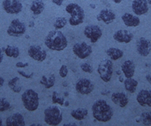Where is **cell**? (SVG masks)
I'll return each instance as SVG.
<instances>
[{"instance_id": "obj_1", "label": "cell", "mask_w": 151, "mask_h": 126, "mask_svg": "<svg viewBox=\"0 0 151 126\" xmlns=\"http://www.w3.org/2000/svg\"><path fill=\"white\" fill-rule=\"evenodd\" d=\"M45 46L51 50L61 51L67 47L68 40L61 31L55 30L50 31L45 39Z\"/></svg>"}, {"instance_id": "obj_2", "label": "cell", "mask_w": 151, "mask_h": 126, "mask_svg": "<svg viewBox=\"0 0 151 126\" xmlns=\"http://www.w3.org/2000/svg\"><path fill=\"white\" fill-rule=\"evenodd\" d=\"M92 110L94 119L99 122H108L113 115L112 107L103 99L97 100L92 105Z\"/></svg>"}, {"instance_id": "obj_3", "label": "cell", "mask_w": 151, "mask_h": 126, "mask_svg": "<svg viewBox=\"0 0 151 126\" xmlns=\"http://www.w3.org/2000/svg\"><path fill=\"white\" fill-rule=\"evenodd\" d=\"M65 11L70 15L68 22L71 26H77L83 23L85 19V12L81 6L77 4L71 3L65 7Z\"/></svg>"}, {"instance_id": "obj_4", "label": "cell", "mask_w": 151, "mask_h": 126, "mask_svg": "<svg viewBox=\"0 0 151 126\" xmlns=\"http://www.w3.org/2000/svg\"><path fill=\"white\" fill-rule=\"evenodd\" d=\"M24 107L29 111H35L39 107V95L33 89L25 90L21 96Z\"/></svg>"}, {"instance_id": "obj_5", "label": "cell", "mask_w": 151, "mask_h": 126, "mask_svg": "<svg viewBox=\"0 0 151 126\" xmlns=\"http://www.w3.org/2000/svg\"><path fill=\"white\" fill-rule=\"evenodd\" d=\"M45 122L51 126H57L61 123L63 116L57 106H50L45 109Z\"/></svg>"}, {"instance_id": "obj_6", "label": "cell", "mask_w": 151, "mask_h": 126, "mask_svg": "<svg viewBox=\"0 0 151 126\" xmlns=\"http://www.w3.org/2000/svg\"><path fill=\"white\" fill-rule=\"evenodd\" d=\"M97 72L100 78L104 82H109L112 79L113 73V64L112 60L104 59L102 60L97 67Z\"/></svg>"}, {"instance_id": "obj_7", "label": "cell", "mask_w": 151, "mask_h": 126, "mask_svg": "<svg viewBox=\"0 0 151 126\" xmlns=\"http://www.w3.org/2000/svg\"><path fill=\"white\" fill-rule=\"evenodd\" d=\"M26 31V25L19 19H14L11 21L7 30V34L12 37H21Z\"/></svg>"}, {"instance_id": "obj_8", "label": "cell", "mask_w": 151, "mask_h": 126, "mask_svg": "<svg viewBox=\"0 0 151 126\" xmlns=\"http://www.w3.org/2000/svg\"><path fill=\"white\" fill-rule=\"evenodd\" d=\"M83 33L92 43H97L103 36V30L96 24L86 25Z\"/></svg>"}, {"instance_id": "obj_9", "label": "cell", "mask_w": 151, "mask_h": 126, "mask_svg": "<svg viewBox=\"0 0 151 126\" xmlns=\"http://www.w3.org/2000/svg\"><path fill=\"white\" fill-rule=\"evenodd\" d=\"M73 53L80 59H86L89 57L92 53V48L90 45L86 44V42L76 43L72 47Z\"/></svg>"}, {"instance_id": "obj_10", "label": "cell", "mask_w": 151, "mask_h": 126, "mask_svg": "<svg viewBox=\"0 0 151 126\" xmlns=\"http://www.w3.org/2000/svg\"><path fill=\"white\" fill-rule=\"evenodd\" d=\"M2 6L9 14H19L23 10V4L19 0H4Z\"/></svg>"}, {"instance_id": "obj_11", "label": "cell", "mask_w": 151, "mask_h": 126, "mask_svg": "<svg viewBox=\"0 0 151 126\" xmlns=\"http://www.w3.org/2000/svg\"><path fill=\"white\" fill-rule=\"evenodd\" d=\"M28 55L30 56L33 60L37 61H44L47 57L46 50L38 45H31L28 48Z\"/></svg>"}, {"instance_id": "obj_12", "label": "cell", "mask_w": 151, "mask_h": 126, "mask_svg": "<svg viewBox=\"0 0 151 126\" xmlns=\"http://www.w3.org/2000/svg\"><path fill=\"white\" fill-rule=\"evenodd\" d=\"M94 84L91 80L87 78H81L76 83V92L82 95L90 94L94 90Z\"/></svg>"}, {"instance_id": "obj_13", "label": "cell", "mask_w": 151, "mask_h": 126, "mask_svg": "<svg viewBox=\"0 0 151 126\" xmlns=\"http://www.w3.org/2000/svg\"><path fill=\"white\" fill-rule=\"evenodd\" d=\"M137 52L141 56H148L151 51V41L145 37H140L136 43Z\"/></svg>"}, {"instance_id": "obj_14", "label": "cell", "mask_w": 151, "mask_h": 126, "mask_svg": "<svg viewBox=\"0 0 151 126\" xmlns=\"http://www.w3.org/2000/svg\"><path fill=\"white\" fill-rule=\"evenodd\" d=\"M149 4L147 0H134L132 2V10L135 15H145L149 12Z\"/></svg>"}, {"instance_id": "obj_15", "label": "cell", "mask_w": 151, "mask_h": 126, "mask_svg": "<svg viewBox=\"0 0 151 126\" xmlns=\"http://www.w3.org/2000/svg\"><path fill=\"white\" fill-rule=\"evenodd\" d=\"M113 39H114V40H116L117 42H119V43L128 44L133 40L134 35L126 30H119L113 34Z\"/></svg>"}, {"instance_id": "obj_16", "label": "cell", "mask_w": 151, "mask_h": 126, "mask_svg": "<svg viewBox=\"0 0 151 126\" xmlns=\"http://www.w3.org/2000/svg\"><path fill=\"white\" fill-rule=\"evenodd\" d=\"M116 19V14L108 9H104L99 12V14L97 15V19L98 21L103 22L106 24H109L113 23Z\"/></svg>"}, {"instance_id": "obj_17", "label": "cell", "mask_w": 151, "mask_h": 126, "mask_svg": "<svg viewBox=\"0 0 151 126\" xmlns=\"http://www.w3.org/2000/svg\"><path fill=\"white\" fill-rule=\"evenodd\" d=\"M136 99L139 105L143 107H151V90L143 89L137 94Z\"/></svg>"}, {"instance_id": "obj_18", "label": "cell", "mask_w": 151, "mask_h": 126, "mask_svg": "<svg viewBox=\"0 0 151 126\" xmlns=\"http://www.w3.org/2000/svg\"><path fill=\"white\" fill-rule=\"evenodd\" d=\"M6 126H25L24 116L19 113L11 114L6 119Z\"/></svg>"}, {"instance_id": "obj_19", "label": "cell", "mask_w": 151, "mask_h": 126, "mask_svg": "<svg viewBox=\"0 0 151 126\" xmlns=\"http://www.w3.org/2000/svg\"><path fill=\"white\" fill-rule=\"evenodd\" d=\"M124 24L128 27H137L140 24V19L139 18L129 13H125L121 17Z\"/></svg>"}, {"instance_id": "obj_20", "label": "cell", "mask_w": 151, "mask_h": 126, "mask_svg": "<svg viewBox=\"0 0 151 126\" xmlns=\"http://www.w3.org/2000/svg\"><path fill=\"white\" fill-rule=\"evenodd\" d=\"M135 64L133 60H127L122 64L121 69L126 78H131L135 73Z\"/></svg>"}, {"instance_id": "obj_21", "label": "cell", "mask_w": 151, "mask_h": 126, "mask_svg": "<svg viewBox=\"0 0 151 126\" xmlns=\"http://www.w3.org/2000/svg\"><path fill=\"white\" fill-rule=\"evenodd\" d=\"M111 99L113 104L121 108H124L129 104V98L124 93H113L111 96Z\"/></svg>"}, {"instance_id": "obj_22", "label": "cell", "mask_w": 151, "mask_h": 126, "mask_svg": "<svg viewBox=\"0 0 151 126\" xmlns=\"http://www.w3.org/2000/svg\"><path fill=\"white\" fill-rule=\"evenodd\" d=\"M45 3L42 0H34L30 5V10L35 15H40L45 10Z\"/></svg>"}, {"instance_id": "obj_23", "label": "cell", "mask_w": 151, "mask_h": 126, "mask_svg": "<svg viewBox=\"0 0 151 126\" xmlns=\"http://www.w3.org/2000/svg\"><path fill=\"white\" fill-rule=\"evenodd\" d=\"M106 54L109 56L110 60H118L124 56V51L119 48L110 47L106 50Z\"/></svg>"}, {"instance_id": "obj_24", "label": "cell", "mask_w": 151, "mask_h": 126, "mask_svg": "<svg viewBox=\"0 0 151 126\" xmlns=\"http://www.w3.org/2000/svg\"><path fill=\"white\" fill-rule=\"evenodd\" d=\"M124 88L126 91L129 93H134L136 92V89L138 87V81L134 79L133 77L131 78H126L124 81Z\"/></svg>"}, {"instance_id": "obj_25", "label": "cell", "mask_w": 151, "mask_h": 126, "mask_svg": "<svg viewBox=\"0 0 151 126\" xmlns=\"http://www.w3.org/2000/svg\"><path fill=\"white\" fill-rule=\"evenodd\" d=\"M70 114L76 120H82L87 116L88 111L85 108H79V109L72 110Z\"/></svg>"}, {"instance_id": "obj_26", "label": "cell", "mask_w": 151, "mask_h": 126, "mask_svg": "<svg viewBox=\"0 0 151 126\" xmlns=\"http://www.w3.org/2000/svg\"><path fill=\"white\" fill-rule=\"evenodd\" d=\"M4 54L11 58H17L19 55V49L15 45H7L4 49Z\"/></svg>"}, {"instance_id": "obj_27", "label": "cell", "mask_w": 151, "mask_h": 126, "mask_svg": "<svg viewBox=\"0 0 151 126\" xmlns=\"http://www.w3.org/2000/svg\"><path fill=\"white\" fill-rule=\"evenodd\" d=\"M55 83V76L54 74H50L49 77L44 75L40 80V84L45 86V88H51L52 87H54Z\"/></svg>"}, {"instance_id": "obj_28", "label": "cell", "mask_w": 151, "mask_h": 126, "mask_svg": "<svg viewBox=\"0 0 151 126\" xmlns=\"http://www.w3.org/2000/svg\"><path fill=\"white\" fill-rule=\"evenodd\" d=\"M19 77H13L12 79H10L9 82H8V86L9 87L11 90L14 93H20L22 90L21 86L19 85Z\"/></svg>"}, {"instance_id": "obj_29", "label": "cell", "mask_w": 151, "mask_h": 126, "mask_svg": "<svg viewBox=\"0 0 151 126\" xmlns=\"http://www.w3.org/2000/svg\"><path fill=\"white\" fill-rule=\"evenodd\" d=\"M68 20L66 19V18L65 17H58L55 19L54 22V27L55 30H60L61 29L65 27V25L67 24Z\"/></svg>"}, {"instance_id": "obj_30", "label": "cell", "mask_w": 151, "mask_h": 126, "mask_svg": "<svg viewBox=\"0 0 151 126\" xmlns=\"http://www.w3.org/2000/svg\"><path fill=\"white\" fill-rule=\"evenodd\" d=\"M140 120L145 125H151V111L143 113L140 116Z\"/></svg>"}, {"instance_id": "obj_31", "label": "cell", "mask_w": 151, "mask_h": 126, "mask_svg": "<svg viewBox=\"0 0 151 126\" xmlns=\"http://www.w3.org/2000/svg\"><path fill=\"white\" fill-rule=\"evenodd\" d=\"M10 106V103L9 102L8 99L0 97V112H5L7 110H9Z\"/></svg>"}, {"instance_id": "obj_32", "label": "cell", "mask_w": 151, "mask_h": 126, "mask_svg": "<svg viewBox=\"0 0 151 126\" xmlns=\"http://www.w3.org/2000/svg\"><path fill=\"white\" fill-rule=\"evenodd\" d=\"M52 102H53L54 104L58 103V104L62 105V104H64V99H63V98H60L59 96V94L56 93V92H54V93H53V95H52Z\"/></svg>"}, {"instance_id": "obj_33", "label": "cell", "mask_w": 151, "mask_h": 126, "mask_svg": "<svg viewBox=\"0 0 151 126\" xmlns=\"http://www.w3.org/2000/svg\"><path fill=\"white\" fill-rule=\"evenodd\" d=\"M81 69L82 70V71H84V72H86V73H92V71H93V68H92V66H91L90 64L86 63V62L81 63Z\"/></svg>"}, {"instance_id": "obj_34", "label": "cell", "mask_w": 151, "mask_h": 126, "mask_svg": "<svg viewBox=\"0 0 151 126\" xmlns=\"http://www.w3.org/2000/svg\"><path fill=\"white\" fill-rule=\"evenodd\" d=\"M59 74H60V77H62V78H64L67 76V74H68V67L67 66H65V65H62V66H60V71H59Z\"/></svg>"}, {"instance_id": "obj_35", "label": "cell", "mask_w": 151, "mask_h": 126, "mask_svg": "<svg viewBox=\"0 0 151 126\" xmlns=\"http://www.w3.org/2000/svg\"><path fill=\"white\" fill-rule=\"evenodd\" d=\"M16 67L18 68H25L29 66V63L28 62H22V61H19L16 63Z\"/></svg>"}, {"instance_id": "obj_36", "label": "cell", "mask_w": 151, "mask_h": 126, "mask_svg": "<svg viewBox=\"0 0 151 126\" xmlns=\"http://www.w3.org/2000/svg\"><path fill=\"white\" fill-rule=\"evenodd\" d=\"M18 73H19L22 77H25V78H31V77H33V74H34V73H31V74H27L26 72H24V71H21V70H19V71H18Z\"/></svg>"}, {"instance_id": "obj_37", "label": "cell", "mask_w": 151, "mask_h": 126, "mask_svg": "<svg viewBox=\"0 0 151 126\" xmlns=\"http://www.w3.org/2000/svg\"><path fill=\"white\" fill-rule=\"evenodd\" d=\"M65 0H52V3L57 6H60L62 5V4L64 3Z\"/></svg>"}, {"instance_id": "obj_38", "label": "cell", "mask_w": 151, "mask_h": 126, "mask_svg": "<svg viewBox=\"0 0 151 126\" xmlns=\"http://www.w3.org/2000/svg\"><path fill=\"white\" fill-rule=\"evenodd\" d=\"M4 49L0 48V63H2V61L4 60Z\"/></svg>"}, {"instance_id": "obj_39", "label": "cell", "mask_w": 151, "mask_h": 126, "mask_svg": "<svg viewBox=\"0 0 151 126\" xmlns=\"http://www.w3.org/2000/svg\"><path fill=\"white\" fill-rule=\"evenodd\" d=\"M4 84V77H2L0 76V88L3 87Z\"/></svg>"}, {"instance_id": "obj_40", "label": "cell", "mask_w": 151, "mask_h": 126, "mask_svg": "<svg viewBox=\"0 0 151 126\" xmlns=\"http://www.w3.org/2000/svg\"><path fill=\"white\" fill-rule=\"evenodd\" d=\"M146 80L150 83H151V74H147L146 75Z\"/></svg>"}, {"instance_id": "obj_41", "label": "cell", "mask_w": 151, "mask_h": 126, "mask_svg": "<svg viewBox=\"0 0 151 126\" xmlns=\"http://www.w3.org/2000/svg\"><path fill=\"white\" fill-rule=\"evenodd\" d=\"M63 126H78L77 125H76L74 123H69V124H65Z\"/></svg>"}, {"instance_id": "obj_42", "label": "cell", "mask_w": 151, "mask_h": 126, "mask_svg": "<svg viewBox=\"0 0 151 126\" xmlns=\"http://www.w3.org/2000/svg\"><path fill=\"white\" fill-rule=\"evenodd\" d=\"M113 3H115V4H120L121 2H122V0H112Z\"/></svg>"}, {"instance_id": "obj_43", "label": "cell", "mask_w": 151, "mask_h": 126, "mask_svg": "<svg viewBox=\"0 0 151 126\" xmlns=\"http://www.w3.org/2000/svg\"><path fill=\"white\" fill-rule=\"evenodd\" d=\"M29 126H43V125H40V124H32V125H30Z\"/></svg>"}, {"instance_id": "obj_44", "label": "cell", "mask_w": 151, "mask_h": 126, "mask_svg": "<svg viewBox=\"0 0 151 126\" xmlns=\"http://www.w3.org/2000/svg\"><path fill=\"white\" fill-rule=\"evenodd\" d=\"M0 126H3V121H2L1 118H0Z\"/></svg>"}, {"instance_id": "obj_45", "label": "cell", "mask_w": 151, "mask_h": 126, "mask_svg": "<svg viewBox=\"0 0 151 126\" xmlns=\"http://www.w3.org/2000/svg\"><path fill=\"white\" fill-rule=\"evenodd\" d=\"M147 2H148V4H150L151 5V0H147Z\"/></svg>"}, {"instance_id": "obj_46", "label": "cell", "mask_w": 151, "mask_h": 126, "mask_svg": "<svg viewBox=\"0 0 151 126\" xmlns=\"http://www.w3.org/2000/svg\"><path fill=\"white\" fill-rule=\"evenodd\" d=\"M80 1H84V0H80Z\"/></svg>"}]
</instances>
